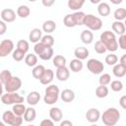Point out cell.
<instances>
[{"mask_svg": "<svg viewBox=\"0 0 126 126\" xmlns=\"http://www.w3.org/2000/svg\"><path fill=\"white\" fill-rule=\"evenodd\" d=\"M100 40L105 45L106 49L110 52H114L118 49V42L115 33L110 31H104L100 34Z\"/></svg>", "mask_w": 126, "mask_h": 126, "instance_id": "cell-1", "label": "cell"}, {"mask_svg": "<svg viewBox=\"0 0 126 126\" xmlns=\"http://www.w3.org/2000/svg\"><path fill=\"white\" fill-rule=\"evenodd\" d=\"M120 119V112L115 107L107 108L101 115L102 123L106 126H113L115 125Z\"/></svg>", "mask_w": 126, "mask_h": 126, "instance_id": "cell-2", "label": "cell"}, {"mask_svg": "<svg viewBox=\"0 0 126 126\" xmlns=\"http://www.w3.org/2000/svg\"><path fill=\"white\" fill-rule=\"evenodd\" d=\"M34 53L38 55L41 60H49L53 57V48L52 46H47L43 44L41 41L36 42L33 47Z\"/></svg>", "mask_w": 126, "mask_h": 126, "instance_id": "cell-3", "label": "cell"}, {"mask_svg": "<svg viewBox=\"0 0 126 126\" xmlns=\"http://www.w3.org/2000/svg\"><path fill=\"white\" fill-rule=\"evenodd\" d=\"M44 92H45V94H44L43 100L46 104L51 105L57 102L59 94H60V91L56 85H48Z\"/></svg>", "mask_w": 126, "mask_h": 126, "instance_id": "cell-4", "label": "cell"}, {"mask_svg": "<svg viewBox=\"0 0 126 126\" xmlns=\"http://www.w3.org/2000/svg\"><path fill=\"white\" fill-rule=\"evenodd\" d=\"M84 25L91 31H99L102 28V21L93 14H88L85 17Z\"/></svg>", "mask_w": 126, "mask_h": 126, "instance_id": "cell-5", "label": "cell"}, {"mask_svg": "<svg viewBox=\"0 0 126 126\" xmlns=\"http://www.w3.org/2000/svg\"><path fill=\"white\" fill-rule=\"evenodd\" d=\"M2 120L4 123L11 125V126H20L23 123V117L22 116H18L16 115L13 110H7L5 112H3L2 114Z\"/></svg>", "mask_w": 126, "mask_h": 126, "instance_id": "cell-6", "label": "cell"}, {"mask_svg": "<svg viewBox=\"0 0 126 126\" xmlns=\"http://www.w3.org/2000/svg\"><path fill=\"white\" fill-rule=\"evenodd\" d=\"M1 101H2V103L6 104V105L21 103V102H24V96L20 95L16 92H14V93L6 92V94H3L1 95Z\"/></svg>", "mask_w": 126, "mask_h": 126, "instance_id": "cell-7", "label": "cell"}, {"mask_svg": "<svg viewBox=\"0 0 126 126\" xmlns=\"http://www.w3.org/2000/svg\"><path fill=\"white\" fill-rule=\"evenodd\" d=\"M87 68H88V70L92 74L98 75V74H101L102 73V71L104 69V65H103V63L100 60L92 58V59L88 60V62H87Z\"/></svg>", "mask_w": 126, "mask_h": 126, "instance_id": "cell-8", "label": "cell"}, {"mask_svg": "<svg viewBox=\"0 0 126 126\" xmlns=\"http://www.w3.org/2000/svg\"><path fill=\"white\" fill-rule=\"evenodd\" d=\"M21 87H22V80L17 76H13L4 85V90L7 93H14V92H17L18 90H20Z\"/></svg>", "mask_w": 126, "mask_h": 126, "instance_id": "cell-9", "label": "cell"}, {"mask_svg": "<svg viewBox=\"0 0 126 126\" xmlns=\"http://www.w3.org/2000/svg\"><path fill=\"white\" fill-rule=\"evenodd\" d=\"M14 42L11 39H3L0 42V56L5 57L14 50Z\"/></svg>", "mask_w": 126, "mask_h": 126, "instance_id": "cell-10", "label": "cell"}, {"mask_svg": "<svg viewBox=\"0 0 126 126\" xmlns=\"http://www.w3.org/2000/svg\"><path fill=\"white\" fill-rule=\"evenodd\" d=\"M86 118L90 123H95L100 119V112L97 108L92 107L86 112Z\"/></svg>", "mask_w": 126, "mask_h": 126, "instance_id": "cell-11", "label": "cell"}, {"mask_svg": "<svg viewBox=\"0 0 126 126\" xmlns=\"http://www.w3.org/2000/svg\"><path fill=\"white\" fill-rule=\"evenodd\" d=\"M1 20L6 23H12L16 20V12L13 9L7 8L1 11Z\"/></svg>", "mask_w": 126, "mask_h": 126, "instance_id": "cell-12", "label": "cell"}, {"mask_svg": "<svg viewBox=\"0 0 126 126\" xmlns=\"http://www.w3.org/2000/svg\"><path fill=\"white\" fill-rule=\"evenodd\" d=\"M55 76L56 78L61 81V82H65L69 79L70 77V71L69 69L66 67V66H63V67H59L57 68L56 72H55Z\"/></svg>", "mask_w": 126, "mask_h": 126, "instance_id": "cell-13", "label": "cell"}, {"mask_svg": "<svg viewBox=\"0 0 126 126\" xmlns=\"http://www.w3.org/2000/svg\"><path fill=\"white\" fill-rule=\"evenodd\" d=\"M41 37H42V31L40 29L34 28V29H32L30 32L29 39H30L31 42H33V43L39 42V40L41 39Z\"/></svg>", "mask_w": 126, "mask_h": 126, "instance_id": "cell-14", "label": "cell"}, {"mask_svg": "<svg viewBox=\"0 0 126 126\" xmlns=\"http://www.w3.org/2000/svg\"><path fill=\"white\" fill-rule=\"evenodd\" d=\"M49 116L54 122H60L63 118V112L59 107H51L49 109Z\"/></svg>", "mask_w": 126, "mask_h": 126, "instance_id": "cell-15", "label": "cell"}, {"mask_svg": "<svg viewBox=\"0 0 126 126\" xmlns=\"http://www.w3.org/2000/svg\"><path fill=\"white\" fill-rule=\"evenodd\" d=\"M60 97L64 102H71L75 99V93L70 89H65L61 92Z\"/></svg>", "mask_w": 126, "mask_h": 126, "instance_id": "cell-16", "label": "cell"}, {"mask_svg": "<svg viewBox=\"0 0 126 126\" xmlns=\"http://www.w3.org/2000/svg\"><path fill=\"white\" fill-rule=\"evenodd\" d=\"M53 78H54V72L51 69H45V71L39 81L42 85H49L53 81Z\"/></svg>", "mask_w": 126, "mask_h": 126, "instance_id": "cell-17", "label": "cell"}, {"mask_svg": "<svg viewBox=\"0 0 126 126\" xmlns=\"http://www.w3.org/2000/svg\"><path fill=\"white\" fill-rule=\"evenodd\" d=\"M39 100H40V94L36 91L31 92L27 96V102L30 105H35L39 102Z\"/></svg>", "mask_w": 126, "mask_h": 126, "instance_id": "cell-18", "label": "cell"}, {"mask_svg": "<svg viewBox=\"0 0 126 126\" xmlns=\"http://www.w3.org/2000/svg\"><path fill=\"white\" fill-rule=\"evenodd\" d=\"M81 40L85 44H91L94 40V34L91 30H84L81 32Z\"/></svg>", "mask_w": 126, "mask_h": 126, "instance_id": "cell-19", "label": "cell"}, {"mask_svg": "<svg viewBox=\"0 0 126 126\" xmlns=\"http://www.w3.org/2000/svg\"><path fill=\"white\" fill-rule=\"evenodd\" d=\"M90 52L89 50L86 48V47H83V46H80V47H77L75 50H74V55L76 58L80 59V60H85L87 59V57L89 56Z\"/></svg>", "mask_w": 126, "mask_h": 126, "instance_id": "cell-20", "label": "cell"}, {"mask_svg": "<svg viewBox=\"0 0 126 126\" xmlns=\"http://www.w3.org/2000/svg\"><path fill=\"white\" fill-rule=\"evenodd\" d=\"M111 28H112V31L115 33L119 34V35L125 33V31H126V27H125L124 23H122L121 21H115V22H113Z\"/></svg>", "mask_w": 126, "mask_h": 126, "instance_id": "cell-21", "label": "cell"}, {"mask_svg": "<svg viewBox=\"0 0 126 126\" xmlns=\"http://www.w3.org/2000/svg\"><path fill=\"white\" fill-rule=\"evenodd\" d=\"M112 73L115 77L117 78H122L126 75V67L124 65H122L121 63L119 64H115L113 66V69H112Z\"/></svg>", "mask_w": 126, "mask_h": 126, "instance_id": "cell-22", "label": "cell"}, {"mask_svg": "<svg viewBox=\"0 0 126 126\" xmlns=\"http://www.w3.org/2000/svg\"><path fill=\"white\" fill-rule=\"evenodd\" d=\"M69 67H70V69H71L72 72L78 73V72L82 71L84 65H83L82 60H80V59H78V58H75V59L71 60V62L69 63Z\"/></svg>", "mask_w": 126, "mask_h": 126, "instance_id": "cell-23", "label": "cell"}, {"mask_svg": "<svg viewBox=\"0 0 126 126\" xmlns=\"http://www.w3.org/2000/svg\"><path fill=\"white\" fill-rule=\"evenodd\" d=\"M56 24L52 20H47L42 24V31L46 33H51L56 30Z\"/></svg>", "mask_w": 126, "mask_h": 126, "instance_id": "cell-24", "label": "cell"}, {"mask_svg": "<svg viewBox=\"0 0 126 126\" xmlns=\"http://www.w3.org/2000/svg\"><path fill=\"white\" fill-rule=\"evenodd\" d=\"M97 13L102 17L108 16L110 14V6L105 2H100L97 6Z\"/></svg>", "mask_w": 126, "mask_h": 126, "instance_id": "cell-25", "label": "cell"}, {"mask_svg": "<svg viewBox=\"0 0 126 126\" xmlns=\"http://www.w3.org/2000/svg\"><path fill=\"white\" fill-rule=\"evenodd\" d=\"M73 16V20H74V23L76 26H82L84 25V21H85V17H86V14L82 11H76L75 13L72 14Z\"/></svg>", "mask_w": 126, "mask_h": 126, "instance_id": "cell-26", "label": "cell"}, {"mask_svg": "<svg viewBox=\"0 0 126 126\" xmlns=\"http://www.w3.org/2000/svg\"><path fill=\"white\" fill-rule=\"evenodd\" d=\"M36 117V111L33 107H28L24 114V120L26 122H32Z\"/></svg>", "mask_w": 126, "mask_h": 126, "instance_id": "cell-27", "label": "cell"}, {"mask_svg": "<svg viewBox=\"0 0 126 126\" xmlns=\"http://www.w3.org/2000/svg\"><path fill=\"white\" fill-rule=\"evenodd\" d=\"M85 1L86 0H68V8L73 11H78L83 7Z\"/></svg>", "mask_w": 126, "mask_h": 126, "instance_id": "cell-28", "label": "cell"}, {"mask_svg": "<svg viewBox=\"0 0 126 126\" xmlns=\"http://www.w3.org/2000/svg\"><path fill=\"white\" fill-rule=\"evenodd\" d=\"M45 71V68L43 65H35L32 71V77L36 80H40L43 73Z\"/></svg>", "mask_w": 126, "mask_h": 126, "instance_id": "cell-29", "label": "cell"}, {"mask_svg": "<svg viewBox=\"0 0 126 126\" xmlns=\"http://www.w3.org/2000/svg\"><path fill=\"white\" fill-rule=\"evenodd\" d=\"M25 63L29 67H34L35 65H37V56H36V54H33V53L27 54L26 57H25Z\"/></svg>", "mask_w": 126, "mask_h": 126, "instance_id": "cell-30", "label": "cell"}, {"mask_svg": "<svg viewBox=\"0 0 126 126\" xmlns=\"http://www.w3.org/2000/svg\"><path fill=\"white\" fill-rule=\"evenodd\" d=\"M30 14H31V10L30 7L27 5H21L17 9V15L20 18H28Z\"/></svg>", "mask_w": 126, "mask_h": 126, "instance_id": "cell-31", "label": "cell"}, {"mask_svg": "<svg viewBox=\"0 0 126 126\" xmlns=\"http://www.w3.org/2000/svg\"><path fill=\"white\" fill-rule=\"evenodd\" d=\"M95 95L98 98H104L108 95V89L104 85H99L95 89Z\"/></svg>", "mask_w": 126, "mask_h": 126, "instance_id": "cell-32", "label": "cell"}, {"mask_svg": "<svg viewBox=\"0 0 126 126\" xmlns=\"http://www.w3.org/2000/svg\"><path fill=\"white\" fill-rule=\"evenodd\" d=\"M52 63L56 68L66 66V58L63 55H55L52 59Z\"/></svg>", "mask_w": 126, "mask_h": 126, "instance_id": "cell-33", "label": "cell"}, {"mask_svg": "<svg viewBox=\"0 0 126 126\" xmlns=\"http://www.w3.org/2000/svg\"><path fill=\"white\" fill-rule=\"evenodd\" d=\"M26 109H27V107L21 102V103H16V104H14L13 105V108H12V110H13V112L16 114V115H18V116H23L24 114H25V112H26Z\"/></svg>", "mask_w": 126, "mask_h": 126, "instance_id": "cell-34", "label": "cell"}, {"mask_svg": "<svg viewBox=\"0 0 126 126\" xmlns=\"http://www.w3.org/2000/svg\"><path fill=\"white\" fill-rule=\"evenodd\" d=\"M114 19L116 21H122L126 19V9L125 8H118L114 11Z\"/></svg>", "mask_w": 126, "mask_h": 126, "instance_id": "cell-35", "label": "cell"}, {"mask_svg": "<svg viewBox=\"0 0 126 126\" xmlns=\"http://www.w3.org/2000/svg\"><path fill=\"white\" fill-rule=\"evenodd\" d=\"M94 51L96 53H98V54H103V53H105L107 51L105 45L103 44V42L100 39L95 41V43H94Z\"/></svg>", "mask_w": 126, "mask_h": 126, "instance_id": "cell-36", "label": "cell"}, {"mask_svg": "<svg viewBox=\"0 0 126 126\" xmlns=\"http://www.w3.org/2000/svg\"><path fill=\"white\" fill-rule=\"evenodd\" d=\"M12 57H13V59H14L15 61L20 62V61H22V60L26 57V53H25L24 51H22V50L16 48V50H14V51L12 52Z\"/></svg>", "mask_w": 126, "mask_h": 126, "instance_id": "cell-37", "label": "cell"}, {"mask_svg": "<svg viewBox=\"0 0 126 126\" xmlns=\"http://www.w3.org/2000/svg\"><path fill=\"white\" fill-rule=\"evenodd\" d=\"M40 41L43 44L47 45V46H53V44H54V37L50 33H46L45 35H42Z\"/></svg>", "mask_w": 126, "mask_h": 126, "instance_id": "cell-38", "label": "cell"}, {"mask_svg": "<svg viewBox=\"0 0 126 126\" xmlns=\"http://www.w3.org/2000/svg\"><path fill=\"white\" fill-rule=\"evenodd\" d=\"M12 77H13V76H12V74H11V72H10L9 70H3V71L0 73V80H1L2 85L4 86Z\"/></svg>", "mask_w": 126, "mask_h": 126, "instance_id": "cell-39", "label": "cell"}, {"mask_svg": "<svg viewBox=\"0 0 126 126\" xmlns=\"http://www.w3.org/2000/svg\"><path fill=\"white\" fill-rule=\"evenodd\" d=\"M110 89L113 91V92H121L122 89H123V84L120 80H114L110 83Z\"/></svg>", "mask_w": 126, "mask_h": 126, "instance_id": "cell-40", "label": "cell"}, {"mask_svg": "<svg viewBox=\"0 0 126 126\" xmlns=\"http://www.w3.org/2000/svg\"><path fill=\"white\" fill-rule=\"evenodd\" d=\"M63 24H64V26L67 27V28H74V27H76V25H75V23H74V20H73L72 14H68V15H66V16L64 17V19H63Z\"/></svg>", "mask_w": 126, "mask_h": 126, "instance_id": "cell-41", "label": "cell"}, {"mask_svg": "<svg viewBox=\"0 0 126 126\" xmlns=\"http://www.w3.org/2000/svg\"><path fill=\"white\" fill-rule=\"evenodd\" d=\"M117 61H118V58L114 53H109L105 57V63L109 66H114L117 63Z\"/></svg>", "mask_w": 126, "mask_h": 126, "instance_id": "cell-42", "label": "cell"}, {"mask_svg": "<svg viewBox=\"0 0 126 126\" xmlns=\"http://www.w3.org/2000/svg\"><path fill=\"white\" fill-rule=\"evenodd\" d=\"M17 48L24 51L25 53H27L29 51V48H30V45H29V42L25 39H21L17 42Z\"/></svg>", "mask_w": 126, "mask_h": 126, "instance_id": "cell-43", "label": "cell"}, {"mask_svg": "<svg viewBox=\"0 0 126 126\" xmlns=\"http://www.w3.org/2000/svg\"><path fill=\"white\" fill-rule=\"evenodd\" d=\"M110 81H111V77H110V75L107 74V73H104V74L100 75V77H99V79H98L99 85H104V86H107V85L110 83Z\"/></svg>", "mask_w": 126, "mask_h": 126, "instance_id": "cell-44", "label": "cell"}, {"mask_svg": "<svg viewBox=\"0 0 126 126\" xmlns=\"http://www.w3.org/2000/svg\"><path fill=\"white\" fill-rule=\"evenodd\" d=\"M118 45L121 49L126 50V32L121 34L118 38Z\"/></svg>", "mask_w": 126, "mask_h": 126, "instance_id": "cell-45", "label": "cell"}, {"mask_svg": "<svg viewBox=\"0 0 126 126\" xmlns=\"http://www.w3.org/2000/svg\"><path fill=\"white\" fill-rule=\"evenodd\" d=\"M40 125L41 126H53L54 125V121L50 118V119H43L41 122H40Z\"/></svg>", "mask_w": 126, "mask_h": 126, "instance_id": "cell-46", "label": "cell"}, {"mask_svg": "<svg viewBox=\"0 0 126 126\" xmlns=\"http://www.w3.org/2000/svg\"><path fill=\"white\" fill-rule=\"evenodd\" d=\"M6 30H7V25H6V22L4 21H0V34H4L6 32Z\"/></svg>", "mask_w": 126, "mask_h": 126, "instance_id": "cell-47", "label": "cell"}, {"mask_svg": "<svg viewBox=\"0 0 126 126\" xmlns=\"http://www.w3.org/2000/svg\"><path fill=\"white\" fill-rule=\"evenodd\" d=\"M41 3L44 7H51L55 3V0H41Z\"/></svg>", "mask_w": 126, "mask_h": 126, "instance_id": "cell-48", "label": "cell"}, {"mask_svg": "<svg viewBox=\"0 0 126 126\" xmlns=\"http://www.w3.org/2000/svg\"><path fill=\"white\" fill-rule=\"evenodd\" d=\"M119 104L123 109H126V95H122L119 98Z\"/></svg>", "mask_w": 126, "mask_h": 126, "instance_id": "cell-49", "label": "cell"}, {"mask_svg": "<svg viewBox=\"0 0 126 126\" xmlns=\"http://www.w3.org/2000/svg\"><path fill=\"white\" fill-rule=\"evenodd\" d=\"M72 125H73V123L69 120H63L60 122V126H72Z\"/></svg>", "mask_w": 126, "mask_h": 126, "instance_id": "cell-50", "label": "cell"}, {"mask_svg": "<svg viewBox=\"0 0 126 126\" xmlns=\"http://www.w3.org/2000/svg\"><path fill=\"white\" fill-rule=\"evenodd\" d=\"M120 63L126 67V54H123L120 58Z\"/></svg>", "mask_w": 126, "mask_h": 126, "instance_id": "cell-51", "label": "cell"}, {"mask_svg": "<svg viewBox=\"0 0 126 126\" xmlns=\"http://www.w3.org/2000/svg\"><path fill=\"white\" fill-rule=\"evenodd\" d=\"M123 0H110V2L114 5H118V4H121Z\"/></svg>", "mask_w": 126, "mask_h": 126, "instance_id": "cell-52", "label": "cell"}, {"mask_svg": "<svg viewBox=\"0 0 126 126\" xmlns=\"http://www.w3.org/2000/svg\"><path fill=\"white\" fill-rule=\"evenodd\" d=\"M90 1H91V3H93V4H99L101 0H90Z\"/></svg>", "mask_w": 126, "mask_h": 126, "instance_id": "cell-53", "label": "cell"}, {"mask_svg": "<svg viewBox=\"0 0 126 126\" xmlns=\"http://www.w3.org/2000/svg\"><path fill=\"white\" fill-rule=\"evenodd\" d=\"M28 1H30V2H34V1H36V0H28Z\"/></svg>", "mask_w": 126, "mask_h": 126, "instance_id": "cell-54", "label": "cell"}, {"mask_svg": "<svg viewBox=\"0 0 126 126\" xmlns=\"http://www.w3.org/2000/svg\"><path fill=\"white\" fill-rule=\"evenodd\" d=\"M124 25H125V27H126V19H125V22H124Z\"/></svg>", "mask_w": 126, "mask_h": 126, "instance_id": "cell-55", "label": "cell"}]
</instances>
